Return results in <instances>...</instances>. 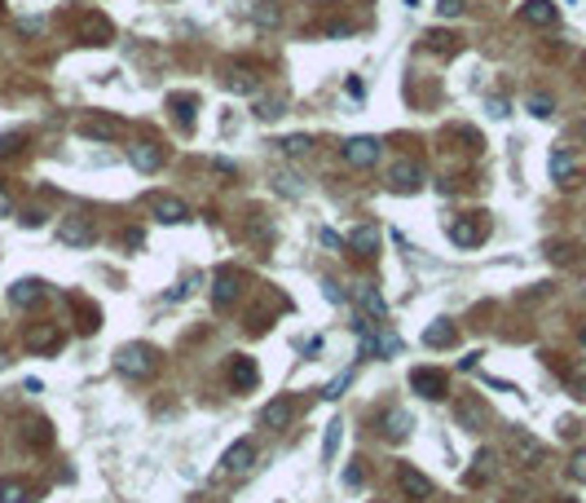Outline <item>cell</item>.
<instances>
[{
    "label": "cell",
    "instance_id": "60d3db41",
    "mask_svg": "<svg viewBox=\"0 0 586 503\" xmlns=\"http://www.w3.org/2000/svg\"><path fill=\"white\" fill-rule=\"evenodd\" d=\"M362 482H366V477H362V468H357V464H349V468H344V486H353V490H357Z\"/></svg>",
    "mask_w": 586,
    "mask_h": 503
},
{
    "label": "cell",
    "instance_id": "1f68e13d",
    "mask_svg": "<svg viewBox=\"0 0 586 503\" xmlns=\"http://www.w3.org/2000/svg\"><path fill=\"white\" fill-rule=\"evenodd\" d=\"M340 428H344L340 419H335V424H327V441H322V459H327V464L335 459V446H340Z\"/></svg>",
    "mask_w": 586,
    "mask_h": 503
},
{
    "label": "cell",
    "instance_id": "4316f807",
    "mask_svg": "<svg viewBox=\"0 0 586 503\" xmlns=\"http://www.w3.org/2000/svg\"><path fill=\"white\" fill-rule=\"evenodd\" d=\"M551 261H556V265H578V261H582V247H578V243H556V247H551Z\"/></svg>",
    "mask_w": 586,
    "mask_h": 503
},
{
    "label": "cell",
    "instance_id": "4dcf8cb0",
    "mask_svg": "<svg viewBox=\"0 0 586 503\" xmlns=\"http://www.w3.org/2000/svg\"><path fill=\"white\" fill-rule=\"evenodd\" d=\"M428 49H437V53H454V49H459V40H454V35H446V31H428Z\"/></svg>",
    "mask_w": 586,
    "mask_h": 503
},
{
    "label": "cell",
    "instance_id": "ab89813d",
    "mask_svg": "<svg viewBox=\"0 0 586 503\" xmlns=\"http://www.w3.org/2000/svg\"><path fill=\"white\" fill-rule=\"evenodd\" d=\"M437 14H441V18H459V14H463V0H441Z\"/></svg>",
    "mask_w": 586,
    "mask_h": 503
},
{
    "label": "cell",
    "instance_id": "f35d334b",
    "mask_svg": "<svg viewBox=\"0 0 586 503\" xmlns=\"http://www.w3.org/2000/svg\"><path fill=\"white\" fill-rule=\"evenodd\" d=\"M278 182H282V190H286V195H291V199H295V195H300V190H304V186H300V173H282Z\"/></svg>",
    "mask_w": 586,
    "mask_h": 503
},
{
    "label": "cell",
    "instance_id": "b9f144b4",
    "mask_svg": "<svg viewBox=\"0 0 586 503\" xmlns=\"http://www.w3.org/2000/svg\"><path fill=\"white\" fill-rule=\"evenodd\" d=\"M318 243H322V247H335V251H340V247H344V238H340V234H331V230H318Z\"/></svg>",
    "mask_w": 586,
    "mask_h": 503
},
{
    "label": "cell",
    "instance_id": "9a60e30c",
    "mask_svg": "<svg viewBox=\"0 0 586 503\" xmlns=\"http://www.w3.org/2000/svg\"><path fill=\"white\" fill-rule=\"evenodd\" d=\"M9 301H14L18 309L40 305V301H44V283H40V279H18L14 287H9Z\"/></svg>",
    "mask_w": 586,
    "mask_h": 503
},
{
    "label": "cell",
    "instance_id": "8992f818",
    "mask_svg": "<svg viewBox=\"0 0 586 503\" xmlns=\"http://www.w3.org/2000/svg\"><path fill=\"white\" fill-rule=\"evenodd\" d=\"M57 238H62L66 247H89L93 238H98V225H93V217H66L57 225Z\"/></svg>",
    "mask_w": 586,
    "mask_h": 503
},
{
    "label": "cell",
    "instance_id": "8d00e7d4",
    "mask_svg": "<svg viewBox=\"0 0 586 503\" xmlns=\"http://www.w3.org/2000/svg\"><path fill=\"white\" fill-rule=\"evenodd\" d=\"M344 389H349V371H344V376H335V380H331V385H327V389H322V398H327V402H335V398H340V393H344Z\"/></svg>",
    "mask_w": 586,
    "mask_h": 503
},
{
    "label": "cell",
    "instance_id": "d6986e66",
    "mask_svg": "<svg viewBox=\"0 0 586 503\" xmlns=\"http://www.w3.org/2000/svg\"><path fill=\"white\" fill-rule=\"evenodd\" d=\"M260 419H265L269 428H286V424H291V419H295V402H291V398H278V402H269L265 411H260Z\"/></svg>",
    "mask_w": 586,
    "mask_h": 503
},
{
    "label": "cell",
    "instance_id": "c3c4849f",
    "mask_svg": "<svg viewBox=\"0 0 586 503\" xmlns=\"http://www.w3.org/2000/svg\"><path fill=\"white\" fill-rule=\"evenodd\" d=\"M14 212V199H9V190H0V217H9Z\"/></svg>",
    "mask_w": 586,
    "mask_h": 503
},
{
    "label": "cell",
    "instance_id": "74e56055",
    "mask_svg": "<svg viewBox=\"0 0 586 503\" xmlns=\"http://www.w3.org/2000/svg\"><path fill=\"white\" fill-rule=\"evenodd\" d=\"M256 22H260V27H278V22H282V14H273V9H269V0H260Z\"/></svg>",
    "mask_w": 586,
    "mask_h": 503
},
{
    "label": "cell",
    "instance_id": "484cf974",
    "mask_svg": "<svg viewBox=\"0 0 586 503\" xmlns=\"http://www.w3.org/2000/svg\"><path fill=\"white\" fill-rule=\"evenodd\" d=\"M111 40V22L106 18H89L84 22V44H106Z\"/></svg>",
    "mask_w": 586,
    "mask_h": 503
},
{
    "label": "cell",
    "instance_id": "ee69618b",
    "mask_svg": "<svg viewBox=\"0 0 586 503\" xmlns=\"http://www.w3.org/2000/svg\"><path fill=\"white\" fill-rule=\"evenodd\" d=\"M322 287H327V301H331V305H344V292H340V283H331V279H327Z\"/></svg>",
    "mask_w": 586,
    "mask_h": 503
},
{
    "label": "cell",
    "instance_id": "ac0fdd59",
    "mask_svg": "<svg viewBox=\"0 0 586 503\" xmlns=\"http://www.w3.org/2000/svg\"><path fill=\"white\" fill-rule=\"evenodd\" d=\"M454 340H459V327H454L450 318H437L432 327L423 331V344H428V349H450Z\"/></svg>",
    "mask_w": 586,
    "mask_h": 503
},
{
    "label": "cell",
    "instance_id": "836d02e7",
    "mask_svg": "<svg viewBox=\"0 0 586 503\" xmlns=\"http://www.w3.org/2000/svg\"><path fill=\"white\" fill-rule=\"evenodd\" d=\"M278 150H282V155H304V150H309V137H304V133H291V137L278 141Z\"/></svg>",
    "mask_w": 586,
    "mask_h": 503
},
{
    "label": "cell",
    "instance_id": "f546056e",
    "mask_svg": "<svg viewBox=\"0 0 586 503\" xmlns=\"http://www.w3.org/2000/svg\"><path fill=\"white\" fill-rule=\"evenodd\" d=\"M111 133H119L115 119H89V124H84V137H111Z\"/></svg>",
    "mask_w": 586,
    "mask_h": 503
},
{
    "label": "cell",
    "instance_id": "f6af8a7d",
    "mask_svg": "<svg viewBox=\"0 0 586 503\" xmlns=\"http://www.w3.org/2000/svg\"><path fill=\"white\" fill-rule=\"evenodd\" d=\"M18 31L22 35H35V31H40V18H18Z\"/></svg>",
    "mask_w": 586,
    "mask_h": 503
},
{
    "label": "cell",
    "instance_id": "4fadbf2b",
    "mask_svg": "<svg viewBox=\"0 0 586 503\" xmlns=\"http://www.w3.org/2000/svg\"><path fill=\"white\" fill-rule=\"evenodd\" d=\"M251 459H256V441H251V437H238L234 446L225 450L221 468H225V473H243V468H251Z\"/></svg>",
    "mask_w": 586,
    "mask_h": 503
},
{
    "label": "cell",
    "instance_id": "603a6c76",
    "mask_svg": "<svg viewBox=\"0 0 586 503\" xmlns=\"http://www.w3.org/2000/svg\"><path fill=\"white\" fill-rule=\"evenodd\" d=\"M0 503H31V490L14 477H0Z\"/></svg>",
    "mask_w": 586,
    "mask_h": 503
},
{
    "label": "cell",
    "instance_id": "52a82bcc",
    "mask_svg": "<svg viewBox=\"0 0 586 503\" xmlns=\"http://www.w3.org/2000/svg\"><path fill=\"white\" fill-rule=\"evenodd\" d=\"M454 424H459V428H472V433H481V428L489 424L485 402H481V398H459V402H454Z\"/></svg>",
    "mask_w": 586,
    "mask_h": 503
},
{
    "label": "cell",
    "instance_id": "d4e9b609",
    "mask_svg": "<svg viewBox=\"0 0 586 503\" xmlns=\"http://www.w3.org/2000/svg\"><path fill=\"white\" fill-rule=\"evenodd\" d=\"M511 446H516V455H520V459H524V464H542V446H538V441H533V437H524V433H516V437H511Z\"/></svg>",
    "mask_w": 586,
    "mask_h": 503
},
{
    "label": "cell",
    "instance_id": "bcb514c9",
    "mask_svg": "<svg viewBox=\"0 0 586 503\" xmlns=\"http://www.w3.org/2000/svg\"><path fill=\"white\" fill-rule=\"evenodd\" d=\"M489 115H494V119H507V102H502V98H489Z\"/></svg>",
    "mask_w": 586,
    "mask_h": 503
},
{
    "label": "cell",
    "instance_id": "cb8c5ba5",
    "mask_svg": "<svg viewBox=\"0 0 586 503\" xmlns=\"http://www.w3.org/2000/svg\"><path fill=\"white\" fill-rule=\"evenodd\" d=\"M551 177H556V182H565V186L578 177V168H573V155H569V150H556V155H551Z\"/></svg>",
    "mask_w": 586,
    "mask_h": 503
},
{
    "label": "cell",
    "instance_id": "277c9868",
    "mask_svg": "<svg viewBox=\"0 0 586 503\" xmlns=\"http://www.w3.org/2000/svg\"><path fill=\"white\" fill-rule=\"evenodd\" d=\"M388 182H392L397 195H414V190L423 186V164H419V159H397L388 168Z\"/></svg>",
    "mask_w": 586,
    "mask_h": 503
},
{
    "label": "cell",
    "instance_id": "e575fe53",
    "mask_svg": "<svg viewBox=\"0 0 586 503\" xmlns=\"http://www.w3.org/2000/svg\"><path fill=\"white\" fill-rule=\"evenodd\" d=\"M18 150H22V133H5V137H0V159H14Z\"/></svg>",
    "mask_w": 586,
    "mask_h": 503
},
{
    "label": "cell",
    "instance_id": "f907efd6",
    "mask_svg": "<svg viewBox=\"0 0 586 503\" xmlns=\"http://www.w3.org/2000/svg\"><path fill=\"white\" fill-rule=\"evenodd\" d=\"M5 362H9V358H5V349H0V367H5Z\"/></svg>",
    "mask_w": 586,
    "mask_h": 503
},
{
    "label": "cell",
    "instance_id": "7dc6e473",
    "mask_svg": "<svg viewBox=\"0 0 586 503\" xmlns=\"http://www.w3.org/2000/svg\"><path fill=\"white\" fill-rule=\"evenodd\" d=\"M18 221L27 225V230H40V225H44V217H40V212H27V217H18Z\"/></svg>",
    "mask_w": 586,
    "mask_h": 503
},
{
    "label": "cell",
    "instance_id": "5b68a950",
    "mask_svg": "<svg viewBox=\"0 0 586 503\" xmlns=\"http://www.w3.org/2000/svg\"><path fill=\"white\" fill-rule=\"evenodd\" d=\"M353 301H357V314H366L375 322H388V301H384V292H375V283H357Z\"/></svg>",
    "mask_w": 586,
    "mask_h": 503
},
{
    "label": "cell",
    "instance_id": "9c48e42d",
    "mask_svg": "<svg viewBox=\"0 0 586 503\" xmlns=\"http://www.w3.org/2000/svg\"><path fill=\"white\" fill-rule=\"evenodd\" d=\"M150 212H154V217H159L163 225H181V221H190L185 199H176V195H154V199H150Z\"/></svg>",
    "mask_w": 586,
    "mask_h": 503
},
{
    "label": "cell",
    "instance_id": "d590c367",
    "mask_svg": "<svg viewBox=\"0 0 586 503\" xmlns=\"http://www.w3.org/2000/svg\"><path fill=\"white\" fill-rule=\"evenodd\" d=\"M569 477L586 486V450H573V459H569Z\"/></svg>",
    "mask_w": 586,
    "mask_h": 503
},
{
    "label": "cell",
    "instance_id": "ba28073f",
    "mask_svg": "<svg viewBox=\"0 0 586 503\" xmlns=\"http://www.w3.org/2000/svg\"><path fill=\"white\" fill-rule=\"evenodd\" d=\"M238 292H243V274L238 270H221L217 283H212V305L217 309H230L238 301Z\"/></svg>",
    "mask_w": 586,
    "mask_h": 503
},
{
    "label": "cell",
    "instance_id": "f1b7e54d",
    "mask_svg": "<svg viewBox=\"0 0 586 503\" xmlns=\"http://www.w3.org/2000/svg\"><path fill=\"white\" fill-rule=\"evenodd\" d=\"M405 433H410V415H405V411H388V437L401 441Z\"/></svg>",
    "mask_w": 586,
    "mask_h": 503
},
{
    "label": "cell",
    "instance_id": "30bf717a",
    "mask_svg": "<svg viewBox=\"0 0 586 503\" xmlns=\"http://www.w3.org/2000/svg\"><path fill=\"white\" fill-rule=\"evenodd\" d=\"M450 238H454V247H476L485 238V221L481 217H454L450 221Z\"/></svg>",
    "mask_w": 586,
    "mask_h": 503
},
{
    "label": "cell",
    "instance_id": "816d5d0a",
    "mask_svg": "<svg viewBox=\"0 0 586 503\" xmlns=\"http://www.w3.org/2000/svg\"><path fill=\"white\" fill-rule=\"evenodd\" d=\"M582 137H586V119H582Z\"/></svg>",
    "mask_w": 586,
    "mask_h": 503
},
{
    "label": "cell",
    "instance_id": "7c38bea8",
    "mask_svg": "<svg viewBox=\"0 0 586 503\" xmlns=\"http://www.w3.org/2000/svg\"><path fill=\"white\" fill-rule=\"evenodd\" d=\"M128 164H133L137 173H159V168H163V146H154V141H137V146L128 150Z\"/></svg>",
    "mask_w": 586,
    "mask_h": 503
},
{
    "label": "cell",
    "instance_id": "ffe728a7",
    "mask_svg": "<svg viewBox=\"0 0 586 503\" xmlns=\"http://www.w3.org/2000/svg\"><path fill=\"white\" fill-rule=\"evenodd\" d=\"M256 380H260V367L251 362V358H234L230 362V385L234 389H251Z\"/></svg>",
    "mask_w": 586,
    "mask_h": 503
},
{
    "label": "cell",
    "instance_id": "681fc988",
    "mask_svg": "<svg viewBox=\"0 0 586 503\" xmlns=\"http://www.w3.org/2000/svg\"><path fill=\"white\" fill-rule=\"evenodd\" d=\"M313 353H322V335H313V340L304 344V358H313Z\"/></svg>",
    "mask_w": 586,
    "mask_h": 503
},
{
    "label": "cell",
    "instance_id": "d6a6232c",
    "mask_svg": "<svg viewBox=\"0 0 586 503\" xmlns=\"http://www.w3.org/2000/svg\"><path fill=\"white\" fill-rule=\"evenodd\" d=\"M556 111V102H551V93H533L529 98V115H538V119H547Z\"/></svg>",
    "mask_w": 586,
    "mask_h": 503
},
{
    "label": "cell",
    "instance_id": "83f0119b",
    "mask_svg": "<svg viewBox=\"0 0 586 503\" xmlns=\"http://www.w3.org/2000/svg\"><path fill=\"white\" fill-rule=\"evenodd\" d=\"M489 468H494V455H489V450H481V455H476V468L468 473V486H481L485 477H489Z\"/></svg>",
    "mask_w": 586,
    "mask_h": 503
},
{
    "label": "cell",
    "instance_id": "7402d4cb",
    "mask_svg": "<svg viewBox=\"0 0 586 503\" xmlns=\"http://www.w3.org/2000/svg\"><path fill=\"white\" fill-rule=\"evenodd\" d=\"M167 106L176 111V119H181L185 128L194 124V106H199V98H194V93H172V98H167Z\"/></svg>",
    "mask_w": 586,
    "mask_h": 503
},
{
    "label": "cell",
    "instance_id": "6da1fadb",
    "mask_svg": "<svg viewBox=\"0 0 586 503\" xmlns=\"http://www.w3.org/2000/svg\"><path fill=\"white\" fill-rule=\"evenodd\" d=\"M154 367H159V353L150 349V344H124V349L115 353V371L128 380H150Z\"/></svg>",
    "mask_w": 586,
    "mask_h": 503
},
{
    "label": "cell",
    "instance_id": "e0dca14e",
    "mask_svg": "<svg viewBox=\"0 0 586 503\" xmlns=\"http://www.w3.org/2000/svg\"><path fill=\"white\" fill-rule=\"evenodd\" d=\"M520 18H524V22H533V27H556V18H560V14H556V5H551V0H524V5H520Z\"/></svg>",
    "mask_w": 586,
    "mask_h": 503
},
{
    "label": "cell",
    "instance_id": "7a4b0ae2",
    "mask_svg": "<svg viewBox=\"0 0 586 503\" xmlns=\"http://www.w3.org/2000/svg\"><path fill=\"white\" fill-rule=\"evenodd\" d=\"M340 155H344L349 168H375L379 155H384V146H379V137H349L340 146Z\"/></svg>",
    "mask_w": 586,
    "mask_h": 503
},
{
    "label": "cell",
    "instance_id": "3957f363",
    "mask_svg": "<svg viewBox=\"0 0 586 503\" xmlns=\"http://www.w3.org/2000/svg\"><path fill=\"white\" fill-rule=\"evenodd\" d=\"M410 389H414V393H423L428 402H441V398H446V389H450V380H446V371L414 367V371H410Z\"/></svg>",
    "mask_w": 586,
    "mask_h": 503
},
{
    "label": "cell",
    "instance_id": "7bdbcfd3",
    "mask_svg": "<svg viewBox=\"0 0 586 503\" xmlns=\"http://www.w3.org/2000/svg\"><path fill=\"white\" fill-rule=\"evenodd\" d=\"M256 115H260V119H278V115H282V102H260Z\"/></svg>",
    "mask_w": 586,
    "mask_h": 503
},
{
    "label": "cell",
    "instance_id": "2e32d148",
    "mask_svg": "<svg viewBox=\"0 0 586 503\" xmlns=\"http://www.w3.org/2000/svg\"><path fill=\"white\" fill-rule=\"evenodd\" d=\"M397 486H401L410 499H428V495H432V482H428L419 468H410V464H401V468H397Z\"/></svg>",
    "mask_w": 586,
    "mask_h": 503
},
{
    "label": "cell",
    "instance_id": "44dd1931",
    "mask_svg": "<svg viewBox=\"0 0 586 503\" xmlns=\"http://www.w3.org/2000/svg\"><path fill=\"white\" fill-rule=\"evenodd\" d=\"M392 353H401V335L392 331V327H379L375 331V344H370V358H392Z\"/></svg>",
    "mask_w": 586,
    "mask_h": 503
},
{
    "label": "cell",
    "instance_id": "8fae6325",
    "mask_svg": "<svg viewBox=\"0 0 586 503\" xmlns=\"http://www.w3.org/2000/svg\"><path fill=\"white\" fill-rule=\"evenodd\" d=\"M57 344H62V327H57V322H35L27 331V349L31 353H53Z\"/></svg>",
    "mask_w": 586,
    "mask_h": 503
},
{
    "label": "cell",
    "instance_id": "5bb4252c",
    "mask_svg": "<svg viewBox=\"0 0 586 503\" xmlns=\"http://www.w3.org/2000/svg\"><path fill=\"white\" fill-rule=\"evenodd\" d=\"M344 247L357 251V256H375V251H379V230H375V225H353L349 238H344Z\"/></svg>",
    "mask_w": 586,
    "mask_h": 503
}]
</instances>
